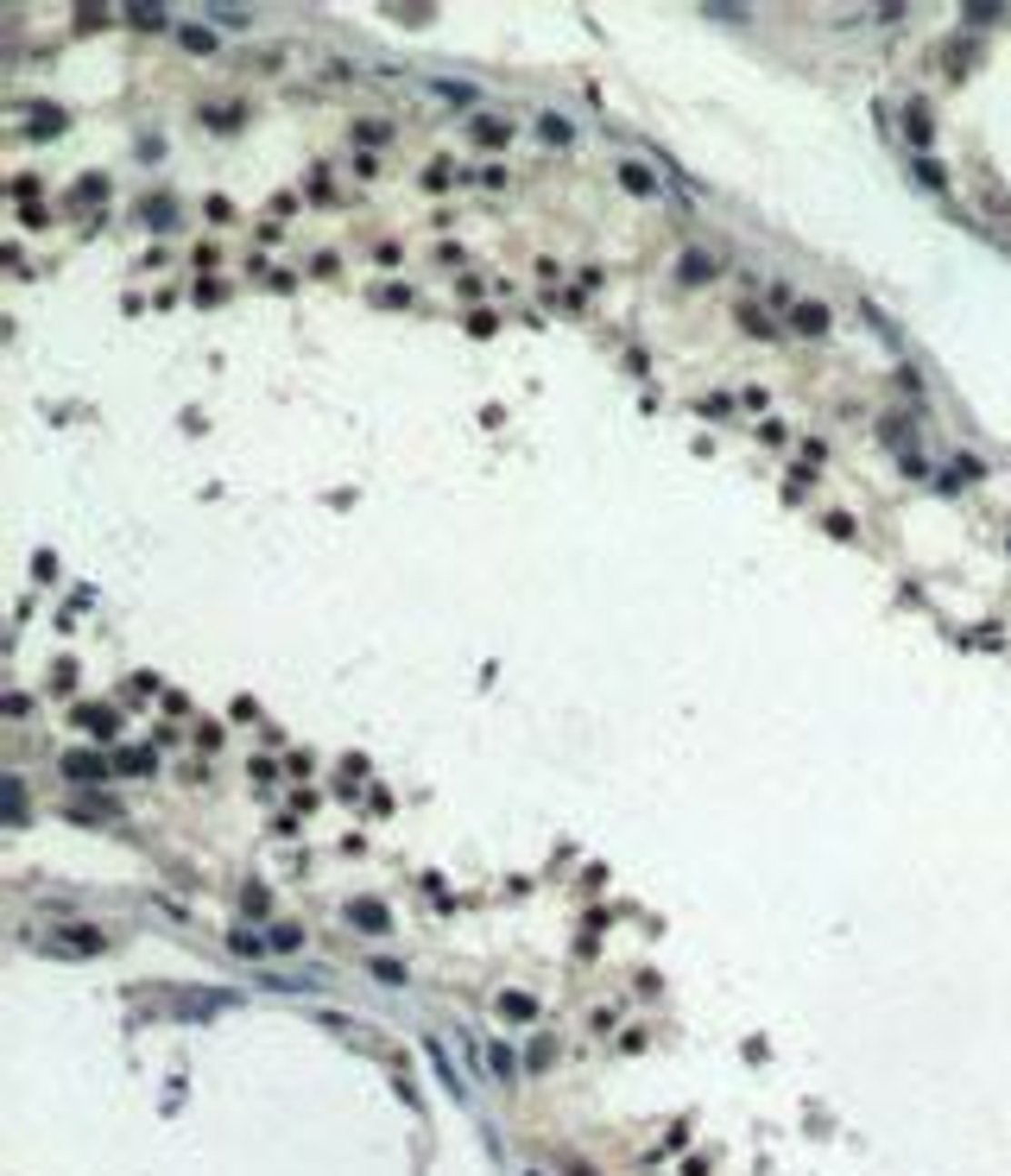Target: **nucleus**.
I'll use <instances>...</instances> for the list:
<instances>
[{"mask_svg": "<svg viewBox=\"0 0 1011 1176\" xmlns=\"http://www.w3.org/2000/svg\"><path fill=\"white\" fill-rule=\"evenodd\" d=\"M57 949H70V955H102V949H108V936H102V930L70 923V930H57Z\"/></svg>", "mask_w": 1011, "mask_h": 1176, "instance_id": "nucleus-1", "label": "nucleus"}, {"mask_svg": "<svg viewBox=\"0 0 1011 1176\" xmlns=\"http://www.w3.org/2000/svg\"><path fill=\"white\" fill-rule=\"evenodd\" d=\"M348 923H355V930H367V936H385V930H392L385 905H374V899H355V905H348Z\"/></svg>", "mask_w": 1011, "mask_h": 1176, "instance_id": "nucleus-2", "label": "nucleus"}, {"mask_svg": "<svg viewBox=\"0 0 1011 1176\" xmlns=\"http://www.w3.org/2000/svg\"><path fill=\"white\" fill-rule=\"evenodd\" d=\"M102 772H108V753H70V759H64V779H102Z\"/></svg>", "mask_w": 1011, "mask_h": 1176, "instance_id": "nucleus-3", "label": "nucleus"}, {"mask_svg": "<svg viewBox=\"0 0 1011 1176\" xmlns=\"http://www.w3.org/2000/svg\"><path fill=\"white\" fill-rule=\"evenodd\" d=\"M620 184H626L632 196H657V177H651L645 165H620Z\"/></svg>", "mask_w": 1011, "mask_h": 1176, "instance_id": "nucleus-4", "label": "nucleus"}, {"mask_svg": "<svg viewBox=\"0 0 1011 1176\" xmlns=\"http://www.w3.org/2000/svg\"><path fill=\"white\" fill-rule=\"evenodd\" d=\"M500 1019H537V1000L531 993H500Z\"/></svg>", "mask_w": 1011, "mask_h": 1176, "instance_id": "nucleus-5", "label": "nucleus"}, {"mask_svg": "<svg viewBox=\"0 0 1011 1176\" xmlns=\"http://www.w3.org/2000/svg\"><path fill=\"white\" fill-rule=\"evenodd\" d=\"M796 329H803V336H822V329H828V310H822V304H796Z\"/></svg>", "mask_w": 1011, "mask_h": 1176, "instance_id": "nucleus-6", "label": "nucleus"}, {"mask_svg": "<svg viewBox=\"0 0 1011 1176\" xmlns=\"http://www.w3.org/2000/svg\"><path fill=\"white\" fill-rule=\"evenodd\" d=\"M475 139H481V146H494V152H500L506 139H512V127H506V121H475Z\"/></svg>", "mask_w": 1011, "mask_h": 1176, "instance_id": "nucleus-7", "label": "nucleus"}, {"mask_svg": "<svg viewBox=\"0 0 1011 1176\" xmlns=\"http://www.w3.org/2000/svg\"><path fill=\"white\" fill-rule=\"evenodd\" d=\"M904 127H910L916 146H929V108H916V102H910V108H904Z\"/></svg>", "mask_w": 1011, "mask_h": 1176, "instance_id": "nucleus-8", "label": "nucleus"}, {"mask_svg": "<svg viewBox=\"0 0 1011 1176\" xmlns=\"http://www.w3.org/2000/svg\"><path fill=\"white\" fill-rule=\"evenodd\" d=\"M537 133H544L550 146H569V121H563V115H544V121H537Z\"/></svg>", "mask_w": 1011, "mask_h": 1176, "instance_id": "nucleus-9", "label": "nucleus"}, {"mask_svg": "<svg viewBox=\"0 0 1011 1176\" xmlns=\"http://www.w3.org/2000/svg\"><path fill=\"white\" fill-rule=\"evenodd\" d=\"M430 89H436V95H443V102H475V83H443V76H436V83H430Z\"/></svg>", "mask_w": 1011, "mask_h": 1176, "instance_id": "nucleus-10", "label": "nucleus"}, {"mask_svg": "<svg viewBox=\"0 0 1011 1176\" xmlns=\"http://www.w3.org/2000/svg\"><path fill=\"white\" fill-rule=\"evenodd\" d=\"M115 766H121V772H152V753H145V747H126Z\"/></svg>", "mask_w": 1011, "mask_h": 1176, "instance_id": "nucleus-11", "label": "nucleus"}, {"mask_svg": "<svg viewBox=\"0 0 1011 1176\" xmlns=\"http://www.w3.org/2000/svg\"><path fill=\"white\" fill-rule=\"evenodd\" d=\"M715 272V254H683V278H708Z\"/></svg>", "mask_w": 1011, "mask_h": 1176, "instance_id": "nucleus-12", "label": "nucleus"}, {"mask_svg": "<svg viewBox=\"0 0 1011 1176\" xmlns=\"http://www.w3.org/2000/svg\"><path fill=\"white\" fill-rule=\"evenodd\" d=\"M487 1056H494V1075H500V1081H506V1075H512V1050H506V1044H494V1050H487Z\"/></svg>", "mask_w": 1011, "mask_h": 1176, "instance_id": "nucleus-13", "label": "nucleus"}, {"mask_svg": "<svg viewBox=\"0 0 1011 1176\" xmlns=\"http://www.w3.org/2000/svg\"><path fill=\"white\" fill-rule=\"evenodd\" d=\"M550 1062H556V1044H550V1038H544V1044L531 1050V1069H550Z\"/></svg>", "mask_w": 1011, "mask_h": 1176, "instance_id": "nucleus-14", "label": "nucleus"}]
</instances>
